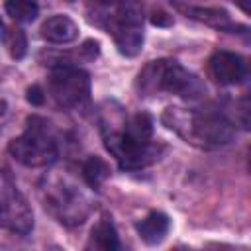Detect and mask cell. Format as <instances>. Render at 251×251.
Wrapping results in <instances>:
<instances>
[{"instance_id": "3957f363", "label": "cell", "mask_w": 251, "mask_h": 251, "mask_svg": "<svg viewBox=\"0 0 251 251\" xmlns=\"http://www.w3.org/2000/svg\"><path fill=\"white\" fill-rule=\"evenodd\" d=\"M88 20L112 35L118 51L135 57L143 47V8L137 0H94Z\"/></svg>"}, {"instance_id": "5b68a950", "label": "cell", "mask_w": 251, "mask_h": 251, "mask_svg": "<svg viewBox=\"0 0 251 251\" xmlns=\"http://www.w3.org/2000/svg\"><path fill=\"white\" fill-rule=\"evenodd\" d=\"M39 192L45 210H49L57 222L65 226H80L90 214V200L71 178L61 175L43 176L39 182Z\"/></svg>"}, {"instance_id": "e0dca14e", "label": "cell", "mask_w": 251, "mask_h": 251, "mask_svg": "<svg viewBox=\"0 0 251 251\" xmlns=\"http://www.w3.org/2000/svg\"><path fill=\"white\" fill-rule=\"evenodd\" d=\"M25 100L31 104V106H41L45 102V92L39 84H31L27 90H25Z\"/></svg>"}, {"instance_id": "ac0fdd59", "label": "cell", "mask_w": 251, "mask_h": 251, "mask_svg": "<svg viewBox=\"0 0 251 251\" xmlns=\"http://www.w3.org/2000/svg\"><path fill=\"white\" fill-rule=\"evenodd\" d=\"M151 24L153 25H171L173 24V18L165 12H155L153 18H151Z\"/></svg>"}, {"instance_id": "30bf717a", "label": "cell", "mask_w": 251, "mask_h": 251, "mask_svg": "<svg viewBox=\"0 0 251 251\" xmlns=\"http://www.w3.org/2000/svg\"><path fill=\"white\" fill-rule=\"evenodd\" d=\"M41 37L53 45L73 43L78 37V25L65 14H55L41 24Z\"/></svg>"}, {"instance_id": "277c9868", "label": "cell", "mask_w": 251, "mask_h": 251, "mask_svg": "<svg viewBox=\"0 0 251 251\" xmlns=\"http://www.w3.org/2000/svg\"><path fill=\"white\" fill-rule=\"evenodd\" d=\"M135 86L141 96L167 92L194 100L206 92L202 80L175 59H157L147 63L139 71Z\"/></svg>"}, {"instance_id": "ffe728a7", "label": "cell", "mask_w": 251, "mask_h": 251, "mask_svg": "<svg viewBox=\"0 0 251 251\" xmlns=\"http://www.w3.org/2000/svg\"><path fill=\"white\" fill-rule=\"evenodd\" d=\"M6 31H8V27L4 25V22H2V18H0V39L6 37Z\"/></svg>"}, {"instance_id": "52a82bcc", "label": "cell", "mask_w": 251, "mask_h": 251, "mask_svg": "<svg viewBox=\"0 0 251 251\" xmlns=\"http://www.w3.org/2000/svg\"><path fill=\"white\" fill-rule=\"evenodd\" d=\"M49 92L61 108H80L90 100V75L73 63H57L49 75Z\"/></svg>"}, {"instance_id": "5bb4252c", "label": "cell", "mask_w": 251, "mask_h": 251, "mask_svg": "<svg viewBox=\"0 0 251 251\" xmlns=\"http://www.w3.org/2000/svg\"><path fill=\"white\" fill-rule=\"evenodd\" d=\"M110 176V165L98 157V155H92L84 161L82 165V178L86 180V184L92 188V190H100V186L104 184V180Z\"/></svg>"}, {"instance_id": "8992f818", "label": "cell", "mask_w": 251, "mask_h": 251, "mask_svg": "<svg viewBox=\"0 0 251 251\" xmlns=\"http://www.w3.org/2000/svg\"><path fill=\"white\" fill-rule=\"evenodd\" d=\"M10 155L24 167H47L57 161L59 147L51 131V124L41 116H29L22 135L14 137L8 145Z\"/></svg>"}, {"instance_id": "44dd1931", "label": "cell", "mask_w": 251, "mask_h": 251, "mask_svg": "<svg viewBox=\"0 0 251 251\" xmlns=\"http://www.w3.org/2000/svg\"><path fill=\"white\" fill-rule=\"evenodd\" d=\"M2 106H4V104H2V100H0V112H2Z\"/></svg>"}, {"instance_id": "7c38bea8", "label": "cell", "mask_w": 251, "mask_h": 251, "mask_svg": "<svg viewBox=\"0 0 251 251\" xmlns=\"http://www.w3.org/2000/svg\"><path fill=\"white\" fill-rule=\"evenodd\" d=\"M120 237L118 231L112 224V220L108 216H104L102 220H98V224L92 227L86 249H102V251H116L120 249Z\"/></svg>"}, {"instance_id": "8fae6325", "label": "cell", "mask_w": 251, "mask_h": 251, "mask_svg": "<svg viewBox=\"0 0 251 251\" xmlns=\"http://www.w3.org/2000/svg\"><path fill=\"white\" fill-rule=\"evenodd\" d=\"M135 229H137V233H139L143 243L157 245V243H161L167 237V233L171 229V220H169V216L165 212L153 210L141 222H137Z\"/></svg>"}, {"instance_id": "9a60e30c", "label": "cell", "mask_w": 251, "mask_h": 251, "mask_svg": "<svg viewBox=\"0 0 251 251\" xmlns=\"http://www.w3.org/2000/svg\"><path fill=\"white\" fill-rule=\"evenodd\" d=\"M4 10L12 20L20 24H29L39 16V6L35 0H6Z\"/></svg>"}, {"instance_id": "7a4b0ae2", "label": "cell", "mask_w": 251, "mask_h": 251, "mask_svg": "<svg viewBox=\"0 0 251 251\" xmlns=\"http://www.w3.org/2000/svg\"><path fill=\"white\" fill-rule=\"evenodd\" d=\"M163 124L176 131L186 143L202 149H218L235 137L233 124L212 108H178L171 106L161 116Z\"/></svg>"}, {"instance_id": "d6986e66", "label": "cell", "mask_w": 251, "mask_h": 251, "mask_svg": "<svg viewBox=\"0 0 251 251\" xmlns=\"http://www.w3.org/2000/svg\"><path fill=\"white\" fill-rule=\"evenodd\" d=\"M237 2V6L245 12V14H249L251 12V0H235Z\"/></svg>"}, {"instance_id": "6da1fadb", "label": "cell", "mask_w": 251, "mask_h": 251, "mask_svg": "<svg viewBox=\"0 0 251 251\" xmlns=\"http://www.w3.org/2000/svg\"><path fill=\"white\" fill-rule=\"evenodd\" d=\"M104 145L124 171H139L159 159L163 145L153 141V118L137 112L122 122L120 129L102 127Z\"/></svg>"}, {"instance_id": "4fadbf2b", "label": "cell", "mask_w": 251, "mask_h": 251, "mask_svg": "<svg viewBox=\"0 0 251 251\" xmlns=\"http://www.w3.org/2000/svg\"><path fill=\"white\" fill-rule=\"evenodd\" d=\"M186 14L192 20H198V22H202L206 25H212L216 29H222V31H235L237 27H243V25L233 24L229 14L224 8H202V6H196V8H186Z\"/></svg>"}, {"instance_id": "9c48e42d", "label": "cell", "mask_w": 251, "mask_h": 251, "mask_svg": "<svg viewBox=\"0 0 251 251\" xmlns=\"http://www.w3.org/2000/svg\"><path fill=\"white\" fill-rule=\"evenodd\" d=\"M210 75L226 86L241 84L247 78V63L241 55L231 51H216L210 57Z\"/></svg>"}, {"instance_id": "2e32d148", "label": "cell", "mask_w": 251, "mask_h": 251, "mask_svg": "<svg viewBox=\"0 0 251 251\" xmlns=\"http://www.w3.org/2000/svg\"><path fill=\"white\" fill-rule=\"evenodd\" d=\"M4 41L8 45V51H10L12 59H24L25 57V53H27V37H25V31L22 27L8 29Z\"/></svg>"}, {"instance_id": "ba28073f", "label": "cell", "mask_w": 251, "mask_h": 251, "mask_svg": "<svg viewBox=\"0 0 251 251\" xmlns=\"http://www.w3.org/2000/svg\"><path fill=\"white\" fill-rule=\"evenodd\" d=\"M0 226L18 235H27L33 227V212L6 171H0Z\"/></svg>"}]
</instances>
